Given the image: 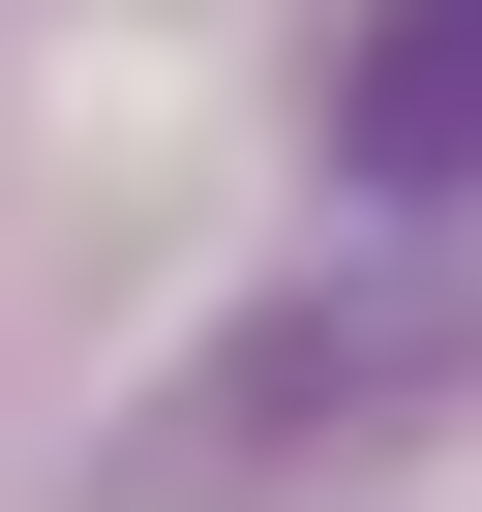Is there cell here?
Returning a JSON list of instances; mask_svg holds the SVG:
<instances>
[{"label": "cell", "mask_w": 482, "mask_h": 512, "mask_svg": "<svg viewBox=\"0 0 482 512\" xmlns=\"http://www.w3.org/2000/svg\"><path fill=\"white\" fill-rule=\"evenodd\" d=\"M452 392H482V272H422V241H392V272H272V302L91 452V512H272L332 452H422Z\"/></svg>", "instance_id": "1"}, {"label": "cell", "mask_w": 482, "mask_h": 512, "mask_svg": "<svg viewBox=\"0 0 482 512\" xmlns=\"http://www.w3.org/2000/svg\"><path fill=\"white\" fill-rule=\"evenodd\" d=\"M332 181H362V211H482V0H362V61H332Z\"/></svg>", "instance_id": "2"}]
</instances>
